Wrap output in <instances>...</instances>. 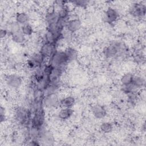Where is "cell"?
I'll return each instance as SVG.
<instances>
[{
	"label": "cell",
	"mask_w": 146,
	"mask_h": 146,
	"mask_svg": "<svg viewBox=\"0 0 146 146\" xmlns=\"http://www.w3.org/2000/svg\"><path fill=\"white\" fill-rule=\"evenodd\" d=\"M53 50H54L53 44L46 43L42 47L40 54L43 56H50L52 54V53L53 52Z\"/></svg>",
	"instance_id": "4fadbf2b"
},
{
	"label": "cell",
	"mask_w": 146,
	"mask_h": 146,
	"mask_svg": "<svg viewBox=\"0 0 146 146\" xmlns=\"http://www.w3.org/2000/svg\"><path fill=\"white\" fill-rule=\"evenodd\" d=\"M131 14L135 17H142L145 13V6L141 3H135L129 9Z\"/></svg>",
	"instance_id": "3957f363"
},
{
	"label": "cell",
	"mask_w": 146,
	"mask_h": 146,
	"mask_svg": "<svg viewBox=\"0 0 146 146\" xmlns=\"http://www.w3.org/2000/svg\"><path fill=\"white\" fill-rule=\"evenodd\" d=\"M21 31L25 35H30L33 33L32 26L28 23L21 26Z\"/></svg>",
	"instance_id": "d6986e66"
},
{
	"label": "cell",
	"mask_w": 146,
	"mask_h": 146,
	"mask_svg": "<svg viewBox=\"0 0 146 146\" xmlns=\"http://www.w3.org/2000/svg\"><path fill=\"white\" fill-rule=\"evenodd\" d=\"M126 47L121 42H115L103 50L104 55L107 58L114 57L117 54H123L125 51Z\"/></svg>",
	"instance_id": "6da1fadb"
},
{
	"label": "cell",
	"mask_w": 146,
	"mask_h": 146,
	"mask_svg": "<svg viewBox=\"0 0 146 146\" xmlns=\"http://www.w3.org/2000/svg\"><path fill=\"white\" fill-rule=\"evenodd\" d=\"M72 113L73 111L71 108H63L59 111L58 116L60 119L66 120L68 119Z\"/></svg>",
	"instance_id": "7c38bea8"
},
{
	"label": "cell",
	"mask_w": 146,
	"mask_h": 146,
	"mask_svg": "<svg viewBox=\"0 0 146 146\" xmlns=\"http://www.w3.org/2000/svg\"><path fill=\"white\" fill-rule=\"evenodd\" d=\"M7 33V32L6 30L1 29V38H4V37L6 35Z\"/></svg>",
	"instance_id": "44dd1931"
},
{
	"label": "cell",
	"mask_w": 146,
	"mask_h": 146,
	"mask_svg": "<svg viewBox=\"0 0 146 146\" xmlns=\"http://www.w3.org/2000/svg\"><path fill=\"white\" fill-rule=\"evenodd\" d=\"M68 62L64 52L58 51L54 54L51 59V66L52 67L59 68L62 71L65 65Z\"/></svg>",
	"instance_id": "7a4b0ae2"
},
{
	"label": "cell",
	"mask_w": 146,
	"mask_h": 146,
	"mask_svg": "<svg viewBox=\"0 0 146 146\" xmlns=\"http://www.w3.org/2000/svg\"><path fill=\"white\" fill-rule=\"evenodd\" d=\"M73 3H75V5H76L77 6H86L88 4V1H75L73 2Z\"/></svg>",
	"instance_id": "ffe728a7"
},
{
	"label": "cell",
	"mask_w": 146,
	"mask_h": 146,
	"mask_svg": "<svg viewBox=\"0 0 146 146\" xmlns=\"http://www.w3.org/2000/svg\"><path fill=\"white\" fill-rule=\"evenodd\" d=\"M16 22L21 25H25L29 21V17L27 14L25 13H19L16 15Z\"/></svg>",
	"instance_id": "9a60e30c"
},
{
	"label": "cell",
	"mask_w": 146,
	"mask_h": 146,
	"mask_svg": "<svg viewBox=\"0 0 146 146\" xmlns=\"http://www.w3.org/2000/svg\"><path fill=\"white\" fill-rule=\"evenodd\" d=\"M68 31L74 33L78 31L81 27V22L78 19H73L67 22L66 25Z\"/></svg>",
	"instance_id": "8992f818"
},
{
	"label": "cell",
	"mask_w": 146,
	"mask_h": 146,
	"mask_svg": "<svg viewBox=\"0 0 146 146\" xmlns=\"http://www.w3.org/2000/svg\"><path fill=\"white\" fill-rule=\"evenodd\" d=\"M132 83L136 88H141L145 85V80L141 76H136L133 77V79Z\"/></svg>",
	"instance_id": "e0dca14e"
},
{
	"label": "cell",
	"mask_w": 146,
	"mask_h": 146,
	"mask_svg": "<svg viewBox=\"0 0 146 146\" xmlns=\"http://www.w3.org/2000/svg\"><path fill=\"white\" fill-rule=\"evenodd\" d=\"M21 82V78L16 75H10L6 78L7 84L12 88H17L19 87Z\"/></svg>",
	"instance_id": "5b68a950"
},
{
	"label": "cell",
	"mask_w": 146,
	"mask_h": 146,
	"mask_svg": "<svg viewBox=\"0 0 146 146\" xmlns=\"http://www.w3.org/2000/svg\"><path fill=\"white\" fill-rule=\"evenodd\" d=\"M58 98L54 94H49L45 99V104L48 107H53L58 103Z\"/></svg>",
	"instance_id": "9c48e42d"
},
{
	"label": "cell",
	"mask_w": 146,
	"mask_h": 146,
	"mask_svg": "<svg viewBox=\"0 0 146 146\" xmlns=\"http://www.w3.org/2000/svg\"><path fill=\"white\" fill-rule=\"evenodd\" d=\"M134 76L131 73L124 74L121 78V82L123 86H127L132 83Z\"/></svg>",
	"instance_id": "2e32d148"
},
{
	"label": "cell",
	"mask_w": 146,
	"mask_h": 146,
	"mask_svg": "<svg viewBox=\"0 0 146 146\" xmlns=\"http://www.w3.org/2000/svg\"><path fill=\"white\" fill-rule=\"evenodd\" d=\"M29 112L27 109L24 107H19L17 110L16 116L18 120L21 122L24 123L26 121L27 119L29 118Z\"/></svg>",
	"instance_id": "ba28073f"
},
{
	"label": "cell",
	"mask_w": 146,
	"mask_h": 146,
	"mask_svg": "<svg viewBox=\"0 0 146 146\" xmlns=\"http://www.w3.org/2000/svg\"><path fill=\"white\" fill-rule=\"evenodd\" d=\"M104 18L106 22L109 23H113L118 18V13L115 9L112 8H109L105 13Z\"/></svg>",
	"instance_id": "277c9868"
},
{
	"label": "cell",
	"mask_w": 146,
	"mask_h": 146,
	"mask_svg": "<svg viewBox=\"0 0 146 146\" xmlns=\"http://www.w3.org/2000/svg\"><path fill=\"white\" fill-rule=\"evenodd\" d=\"M100 129L104 133H107L112 131L113 127L110 122H104L100 125Z\"/></svg>",
	"instance_id": "ac0fdd59"
},
{
	"label": "cell",
	"mask_w": 146,
	"mask_h": 146,
	"mask_svg": "<svg viewBox=\"0 0 146 146\" xmlns=\"http://www.w3.org/2000/svg\"><path fill=\"white\" fill-rule=\"evenodd\" d=\"M12 39L14 42L18 43H22L25 40V35L21 30L12 34Z\"/></svg>",
	"instance_id": "5bb4252c"
},
{
	"label": "cell",
	"mask_w": 146,
	"mask_h": 146,
	"mask_svg": "<svg viewBox=\"0 0 146 146\" xmlns=\"http://www.w3.org/2000/svg\"><path fill=\"white\" fill-rule=\"evenodd\" d=\"M92 112L96 118L102 119L106 115V110L105 108L99 104L94 105L92 107Z\"/></svg>",
	"instance_id": "52a82bcc"
},
{
	"label": "cell",
	"mask_w": 146,
	"mask_h": 146,
	"mask_svg": "<svg viewBox=\"0 0 146 146\" xmlns=\"http://www.w3.org/2000/svg\"><path fill=\"white\" fill-rule=\"evenodd\" d=\"M75 99L72 96H67L60 102V104L63 108H71L75 103Z\"/></svg>",
	"instance_id": "8fae6325"
},
{
	"label": "cell",
	"mask_w": 146,
	"mask_h": 146,
	"mask_svg": "<svg viewBox=\"0 0 146 146\" xmlns=\"http://www.w3.org/2000/svg\"><path fill=\"white\" fill-rule=\"evenodd\" d=\"M64 52L66 54L68 62L75 60L78 56L77 51L73 48H67L64 51Z\"/></svg>",
	"instance_id": "30bf717a"
}]
</instances>
